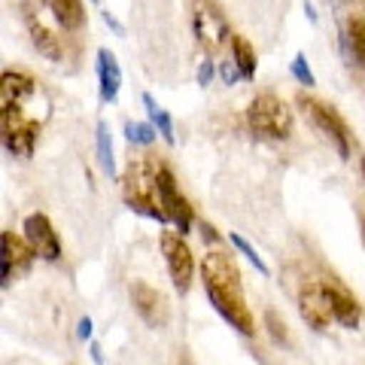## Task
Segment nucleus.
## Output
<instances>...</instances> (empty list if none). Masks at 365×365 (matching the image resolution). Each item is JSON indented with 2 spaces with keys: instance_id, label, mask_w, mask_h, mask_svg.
Wrapping results in <instances>:
<instances>
[{
  "instance_id": "6e6552de",
  "label": "nucleus",
  "mask_w": 365,
  "mask_h": 365,
  "mask_svg": "<svg viewBox=\"0 0 365 365\" xmlns=\"http://www.w3.org/2000/svg\"><path fill=\"white\" fill-rule=\"evenodd\" d=\"M158 201H162L168 225H174V232H180L182 237H186L192 232V225H195V213H192L189 201L182 198L174 170H170L168 165H158Z\"/></svg>"
},
{
  "instance_id": "f257e3e1",
  "label": "nucleus",
  "mask_w": 365,
  "mask_h": 365,
  "mask_svg": "<svg viewBox=\"0 0 365 365\" xmlns=\"http://www.w3.org/2000/svg\"><path fill=\"white\" fill-rule=\"evenodd\" d=\"M198 271H201L204 295H207V302L213 304V311L220 314L237 335L253 338L256 319L247 304L244 280H241V271H237L235 256H228L225 250H210V253L201 256Z\"/></svg>"
},
{
  "instance_id": "5701e85b",
  "label": "nucleus",
  "mask_w": 365,
  "mask_h": 365,
  "mask_svg": "<svg viewBox=\"0 0 365 365\" xmlns=\"http://www.w3.org/2000/svg\"><path fill=\"white\" fill-rule=\"evenodd\" d=\"M125 137L128 143H137V146H153L155 143V125L153 122H125Z\"/></svg>"
},
{
  "instance_id": "a211bd4d",
  "label": "nucleus",
  "mask_w": 365,
  "mask_h": 365,
  "mask_svg": "<svg viewBox=\"0 0 365 365\" xmlns=\"http://www.w3.org/2000/svg\"><path fill=\"white\" fill-rule=\"evenodd\" d=\"M232 61L237 64V71H241L244 83H253L256 79V71H259V61H256V49L253 43H250L247 37H232Z\"/></svg>"
},
{
  "instance_id": "9b49d317",
  "label": "nucleus",
  "mask_w": 365,
  "mask_h": 365,
  "mask_svg": "<svg viewBox=\"0 0 365 365\" xmlns=\"http://www.w3.org/2000/svg\"><path fill=\"white\" fill-rule=\"evenodd\" d=\"M128 295H131L137 317H140L150 329H165L170 323V307H168L165 292H158L146 280H134L128 287Z\"/></svg>"
},
{
  "instance_id": "4468645a",
  "label": "nucleus",
  "mask_w": 365,
  "mask_h": 365,
  "mask_svg": "<svg viewBox=\"0 0 365 365\" xmlns=\"http://www.w3.org/2000/svg\"><path fill=\"white\" fill-rule=\"evenodd\" d=\"M40 83L21 71H4L0 76V104H16V107H28L37 98Z\"/></svg>"
},
{
  "instance_id": "393cba45",
  "label": "nucleus",
  "mask_w": 365,
  "mask_h": 365,
  "mask_svg": "<svg viewBox=\"0 0 365 365\" xmlns=\"http://www.w3.org/2000/svg\"><path fill=\"white\" fill-rule=\"evenodd\" d=\"M265 329H268V335L274 344H283V347H289V332H287V323L277 317V311H265Z\"/></svg>"
},
{
  "instance_id": "f8f14e48",
  "label": "nucleus",
  "mask_w": 365,
  "mask_h": 365,
  "mask_svg": "<svg viewBox=\"0 0 365 365\" xmlns=\"http://www.w3.org/2000/svg\"><path fill=\"white\" fill-rule=\"evenodd\" d=\"M21 235H25V241L31 244L37 259H43V262H58L61 259V237H58V232H55V225L46 213L25 216Z\"/></svg>"
},
{
  "instance_id": "412c9836",
  "label": "nucleus",
  "mask_w": 365,
  "mask_h": 365,
  "mask_svg": "<svg viewBox=\"0 0 365 365\" xmlns=\"http://www.w3.org/2000/svg\"><path fill=\"white\" fill-rule=\"evenodd\" d=\"M95 146H98V165L104 174L116 177V155H113V137H110V125L101 119L95 128Z\"/></svg>"
},
{
  "instance_id": "aec40b11",
  "label": "nucleus",
  "mask_w": 365,
  "mask_h": 365,
  "mask_svg": "<svg viewBox=\"0 0 365 365\" xmlns=\"http://www.w3.org/2000/svg\"><path fill=\"white\" fill-rule=\"evenodd\" d=\"M143 107H146V116H150V122L155 125L158 137H162L165 143L174 146L177 143V134H174V119H170V113L165 107L155 104V98L150 95V91H143Z\"/></svg>"
},
{
  "instance_id": "1a4fd4ad",
  "label": "nucleus",
  "mask_w": 365,
  "mask_h": 365,
  "mask_svg": "<svg viewBox=\"0 0 365 365\" xmlns=\"http://www.w3.org/2000/svg\"><path fill=\"white\" fill-rule=\"evenodd\" d=\"M299 314L314 332H326L335 323L332 299H329V283L323 280H304L299 289Z\"/></svg>"
},
{
  "instance_id": "72a5a7b5",
  "label": "nucleus",
  "mask_w": 365,
  "mask_h": 365,
  "mask_svg": "<svg viewBox=\"0 0 365 365\" xmlns=\"http://www.w3.org/2000/svg\"><path fill=\"white\" fill-rule=\"evenodd\" d=\"M91 4H101V0H91Z\"/></svg>"
},
{
  "instance_id": "4be33fe9",
  "label": "nucleus",
  "mask_w": 365,
  "mask_h": 365,
  "mask_svg": "<svg viewBox=\"0 0 365 365\" xmlns=\"http://www.w3.org/2000/svg\"><path fill=\"white\" fill-rule=\"evenodd\" d=\"M228 241H232V247H235L237 253H241V256L250 262V265H253V268L262 274V277H271V268H268V262H265V259H262V256L256 253V247L250 244L247 237H241L237 232H232V235H228Z\"/></svg>"
},
{
  "instance_id": "0eeeda50",
  "label": "nucleus",
  "mask_w": 365,
  "mask_h": 365,
  "mask_svg": "<svg viewBox=\"0 0 365 365\" xmlns=\"http://www.w3.org/2000/svg\"><path fill=\"white\" fill-rule=\"evenodd\" d=\"M162 256H165V265L170 274V283L180 295H186L192 289V280H195V256L186 244V237L180 232H162Z\"/></svg>"
},
{
  "instance_id": "a878e982",
  "label": "nucleus",
  "mask_w": 365,
  "mask_h": 365,
  "mask_svg": "<svg viewBox=\"0 0 365 365\" xmlns=\"http://www.w3.org/2000/svg\"><path fill=\"white\" fill-rule=\"evenodd\" d=\"M216 73H220V71H216V64H213L210 58H204V61L198 64V71H195V83H198L201 88H207V86L213 83Z\"/></svg>"
},
{
  "instance_id": "2eb2a0df",
  "label": "nucleus",
  "mask_w": 365,
  "mask_h": 365,
  "mask_svg": "<svg viewBox=\"0 0 365 365\" xmlns=\"http://www.w3.org/2000/svg\"><path fill=\"white\" fill-rule=\"evenodd\" d=\"M98 88H101V101L104 104H116L119 101L122 71H119L116 55L110 49H98Z\"/></svg>"
},
{
  "instance_id": "7c9ffc66",
  "label": "nucleus",
  "mask_w": 365,
  "mask_h": 365,
  "mask_svg": "<svg viewBox=\"0 0 365 365\" xmlns=\"http://www.w3.org/2000/svg\"><path fill=\"white\" fill-rule=\"evenodd\" d=\"M88 353H91V362H95V365H104V350H101L98 341H91V344H88Z\"/></svg>"
},
{
  "instance_id": "9d476101",
  "label": "nucleus",
  "mask_w": 365,
  "mask_h": 365,
  "mask_svg": "<svg viewBox=\"0 0 365 365\" xmlns=\"http://www.w3.org/2000/svg\"><path fill=\"white\" fill-rule=\"evenodd\" d=\"M34 259L37 256H34L31 244L25 241V235H16V232H9V228L6 232H0V271H4L0 287L9 289V283L31 271Z\"/></svg>"
},
{
  "instance_id": "dca6fc26",
  "label": "nucleus",
  "mask_w": 365,
  "mask_h": 365,
  "mask_svg": "<svg viewBox=\"0 0 365 365\" xmlns=\"http://www.w3.org/2000/svg\"><path fill=\"white\" fill-rule=\"evenodd\" d=\"M329 299H332V314L335 323H341L344 329H359L362 323V307L344 287H329Z\"/></svg>"
},
{
  "instance_id": "2f4dec72",
  "label": "nucleus",
  "mask_w": 365,
  "mask_h": 365,
  "mask_svg": "<svg viewBox=\"0 0 365 365\" xmlns=\"http://www.w3.org/2000/svg\"><path fill=\"white\" fill-rule=\"evenodd\" d=\"M304 13H307V19H311L314 25H317V13H314V4H311V0H304Z\"/></svg>"
},
{
  "instance_id": "b1692460",
  "label": "nucleus",
  "mask_w": 365,
  "mask_h": 365,
  "mask_svg": "<svg viewBox=\"0 0 365 365\" xmlns=\"http://www.w3.org/2000/svg\"><path fill=\"white\" fill-rule=\"evenodd\" d=\"M289 73L295 76V83L304 86V88H314L317 86V76L311 71V64H307V55L304 52H295V58L289 61Z\"/></svg>"
},
{
  "instance_id": "39448f33",
  "label": "nucleus",
  "mask_w": 365,
  "mask_h": 365,
  "mask_svg": "<svg viewBox=\"0 0 365 365\" xmlns=\"http://www.w3.org/2000/svg\"><path fill=\"white\" fill-rule=\"evenodd\" d=\"M189 21H192V34H195L198 46L207 55H216L235 37L222 6L216 0H189Z\"/></svg>"
},
{
  "instance_id": "c756f323",
  "label": "nucleus",
  "mask_w": 365,
  "mask_h": 365,
  "mask_svg": "<svg viewBox=\"0 0 365 365\" xmlns=\"http://www.w3.org/2000/svg\"><path fill=\"white\" fill-rule=\"evenodd\" d=\"M198 228H201V237H204V244H207V241H210V244H216V241H220V235H216V228H213L207 220H201V222H198Z\"/></svg>"
},
{
  "instance_id": "f03ea898",
  "label": "nucleus",
  "mask_w": 365,
  "mask_h": 365,
  "mask_svg": "<svg viewBox=\"0 0 365 365\" xmlns=\"http://www.w3.org/2000/svg\"><path fill=\"white\" fill-rule=\"evenodd\" d=\"M122 201L128 204V210L155 220L158 225H168V216L158 201V165L150 158H131L128 168L122 174Z\"/></svg>"
},
{
  "instance_id": "f3484780",
  "label": "nucleus",
  "mask_w": 365,
  "mask_h": 365,
  "mask_svg": "<svg viewBox=\"0 0 365 365\" xmlns=\"http://www.w3.org/2000/svg\"><path fill=\"white\" fill-rule=\"evenodd\" d=\"M341 49H344L350 64L365 67V19L362 16L347 19V28L341 31Z\"/></svg>"
},
{
  "instance_id": "cd10ccee",
  "label": "nucleus",
  "mask_w": 365,
  "mask_h": 365,
  "mask_svg": "<svg viewBox=\"0 0 365 365\" xmlns=\"http://www.w3.org/2000/svg\"><path fill=\"white\" fill-rule=\"evenodd\" d=\"M91 335H95V326H91V317H83V319H79V323H76V338H79V341H88V344H91Z\"/></svg>"
},
{
  "instance_id": "20e7f679",
  "label": "nucleus",
  "mask_w": 365,
  "mask_h": 365,
  "mask_svg": "<svg viewBox=\"0 0 365 365\" xmlns=\"http://www.w3.org/2000/svg\"><path fill=\"white\" fill-rule=\"evenodd\" d=\"M43 122L28 113V107L0 104V137H4V150L16 158H31L37 150Z\"/></svg>"
},
{
  "instance_id": "7ed1b4c3",
  "label": "nucleus",
  "mask_w": 365,
  "mask_h": 365,
  "mask_svg": "<svg viewBox=\"0 0 365 365\" xmlns=\"http://www.w3.org/2000/svg\"><path fill=\"white\" fill-rule=\"evenodd\" d=\"M247 125L250 131L265 137V140H289L295 128V116L287 107V101L277 95H256L247 107Z\"/></svg>"
},
{
  "instance_id": "6ab92c4d",
  "label": "nucleus",
  "mask_w": 365,
  "mask_h": 365,
  "mask_svg": "<svg viewBox=\"0 0 365 365\" xmlns=\"http://www.w3.org/2000/svg\"><path fill=\"white\" fill-rule=\"evenodd\" d=\"M49 9H52L55 21H58L64 31H76L86 21L83 0H49Z\"/></svg>"
},
{
  "instance_id": "473e14b6",
  "label": "nucleus",
  "mask_w": 365,
  "mask_h": 365,
  "mask_svg": "<svg viewBox=\"0 0 365 365\" xmlns=\"http://www.w3.org/2000/svg\"><path fill=\"white\" fill-rule=\"evenodd\" d=\"M362 177H365V158H362Z\"/></svg>"
},
{
  "instance_id": "bb28decb",
  "label": "nucleus",
  "mask_w": 365,
  "mask_h": 365,
  "mask_svg": "<svg viewBox=\"0 0 365 365\" xmlns=\"http://www.w3.org/2000/svg\"><path fill=\"white\" fill-rule=\"evenodd\" d=\"M220 79H222V86H237L244 76H241V71H237V64L228 58V61L220 64Z\"/></svg>"
},
{
  "instance_id": "423d86ee",
  "label": "nucleus",
  "mask_w": 365,
  "mask_h": 365,
  "mask_svg": "<svg viewBox=\"0 0 365 365\" xmlns=\"http://www.w3.org/2000/svg\"><path fill=\"white\" fill-rule=\"evenodd\" d=\"M299 110L304 113L307 119H311V125L326 137L329 143L338 150V155L344 158H350V153H353V143H350V128H347V122L341 119V113L332 107V104H326V101H319V98H311V95H299Z\"/></svg>"
},
{
  "instance_id": "ddd939ff",
  "label": "nucleus",
  "mask_w": 365,
  "mask_h": 365,
  "mask_svg": "<svg viewBox=\"0 0 365 365\" xmlns=\"http://www.w3.org/2000/svg\"><path fill=\"white\" fill-rule=\"evenodd\" d=\"M25 25H28V34H31L34 49H37L43 58H49V61H61V58H64V46H61L58 31L46 25V21L37 16V9H34V6L25 13Z\"/></svg>"
},
{
  "instance_id": "c85d7f7f",
  "label": "nucleus",
  "mask_w": 365,
  "mask_h": 365,
  "mask_svg": "<svg viewBox=\"0 0 365 365\" xmlns=\"http://www.w3.org/2000/svg\"><path fill=\"white\" fill-rule=\"evenodd\" d=\"M101 19H104V25H107V28H113V31L119 34V37H125V28H122V21H119L116 16H113L110 9H104V13H101Z\"/></svg>"
}]
</instances>
